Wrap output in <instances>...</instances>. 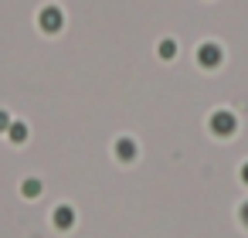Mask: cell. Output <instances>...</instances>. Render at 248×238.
<instances>
[{"instance_id": "cell-8", "label": "cell", "mask_w": 248, "mask_h": 238, "mask_svg": "<svg viewBox=\"0 0 248 238\" xmlns=\"http://www.w3.org/2000/svg\"><path fill=\"white\" fill-rule=\"evenodd\" d=\"M7 136H11V143H24V140H28V126H24V123H11Z\"/></svg>"}, {"instance_id": "cell-10", "label": "cell", "mask_w": 248, "mask_h": 238, "mask_svg": "<svg viewBox=\"0 0 248 238\" xmlns=\"http://www.w3.org/2000/svg\"><path fill=\"white\" fill-rule=\"evenodd\" d=\"M238 218H241V224H245V228H248V201H245V204H241V207H238Z\"/></svg>"}, {"instance_id": "cell-5", "label": "cell", "mask_w": 248, "mask_h": 238, "mask_svg": "<svg viewBox=\"0 0 248 238\" xmlns=\"http://www.w3.org/2000/svg\"><path fill=\"white\" fill-rule=\"evenodd\" d=\"M116 157H119L123 163L136 160V140H129V136H119V140H116Z\"/></svg>"}, {"instance_id": "cell-6", "label": "cell", "mask_w": 248, "mask_h": 238, "mask_svg": "<svg viewBox=\"0 0 248 238\" xmlns=\"http://www.w3.org/2000/svg\"><path fill=\"white\" fill-rule=\"evenodd\" d=\"M156 55H160L163 62H170V58L177 55V41H173V38H163V41L156 45Z\"/></svg>"}, {"instance_id": "cell-7", "label": "cell", "mask_w": 248, "mask_h": 238, "mask_svg": "<svg viewBox=\"0 0 248 238\" xmlns=\"http://www.w3.org/2000/svg\"><path fill=\"white\" fill-rule=\"evenodd\" d=\"M21 194H24V197H38V194H41V180H38V177H24V180H21Z\"/></svg>"}, {"instance_id": "cell-11", "label": "cell", "mask_w": 248, "mask_h": 238, "mask_svg": "<svg viewBox=\"0 0 248 238\" xmlns=\"http://www.w3.org/2000/svg\"><path fill=\"white\" fill-rule=\"evenodd\" d=\"M241 180H245V184H248V160H245V163H241Z\"/></svg>"}, {"instance_id": "cell-9", "label": "cell", "mask_w": 248, "mask_h": 238, "mask_svg": "<svg viewBox=\"0 0 248 238\" xmlns=\"http://www.w3.org/2000/svg\"><path fill=\"white\" fill-rule=\"evenodd\" d=\"M7 129H11V116L0 109V133H7Z\"/></svg>"}, {"instance_id": "cell-3", "label": "cell", "mask_w": 248, "mask_h": 238, "mask_svg": "<svg viewBox=\"0 0 248 238\" xmlns=\"http://www.w3.org/2000/svg\"><path fill=\"white\" fill-rule=\"evenodd\" d=\"M197 62H201V68H217V65L224 62V51H221V45H214V41H204V45L197 48Z\"/></svg>"}, {"instance_id": "cell-2", "label": "cell", "mask_w": 248, "mask_h": 238, "mask_svg": "<svg viewBox=\"0 0 248 238\" xmlns=\"http://www.w3.org/2000/svg\"><path fill=\"white\" fill-rule=\"evenodd\" d=\"M38 24H41V31H48V34H58V31H62V24H65V14H62V7L48 4V7L38 14Z\"/></svg>"}, {"instance_id": "cell-4", "label": "cell", "mask_w": 248, "mask_h": 238, "mask_svg": "<svg viewBox=\"0 0 248 238\" xmlns=\"http://www.w3.org/2000/svg\"><path fill=\"white\" fill-rule=\"evenodd\" d=\"M51 221H55V228H62V231H68V228L75 224V211H72L68 204H58V207L51 211Z\"/></svg>"}, {"instance_id": "cell-1", "label": "cell", "mask_w": 248, "mask_h": 238, "mask_svg": "<svg viewBox=\"0 0 248 238\" xmlns=\"http://www.w3.org/2000/svg\"><path fill=\"white\" fill-rule=\"evenodd\" d=\"M207 126H211V133H214V136H224V140H228V136H234L238 119H234L228 109H217V112L211 116V123H207Z\"/></svg>"}]
</instances>
